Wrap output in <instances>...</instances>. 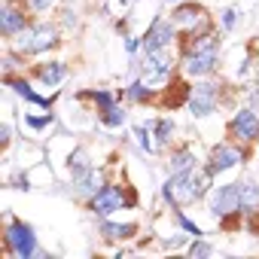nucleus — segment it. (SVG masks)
<instances>
[{"instance_id": "obj_1", "label": "nucleus", "mask_w": 259, "mask_h": 259, "mask_svg": "<svg viewBox=\"0 0 259 259\" xmlns=\"http://www.w3.org/2000/svg\"><path fill=\"white\" fill-rule=\"evenodd\" d=\"M220 34H204L195 40H177V58L180 70L189 79H207L220 67Z\"/></svg>"}, {"instance_id": "obj_2", "label": "nucleus", "mask_w": 259, "mask_h": 259, "mask_svg": "<svg viewBox=\"0 0 259 259\" xmlns=\"http://www.w3.org/2000/svg\"><path fill=\"white\" fill-rule=\"evenodd\" d=\"M210 180H213V174L207 168H192V171H183V174H171L162 186V198H165V204H171V210L198 204L213 189Z\"/></svg>"}, {"instance_id": "obj_3", "label": "nucleus", "mask_w": 259, "mask_h": 259, "mask_svg": "<svg viewBox=\"0 0 259 259\" xmlns=\"http://www.w3.org/2000/svg\"><path fill=\"white\" fill-rule=\"evenodd\" d=\"M207 213L220 223V229L235 232L244 229V213H241V192L238 183H223L207 192Z\"/></svg>"}, {"instance_id": "obj_4", "label": "nucleus", "mask_w": 259, "mask_h": 259, "mask_svg": "<svg viewBox=\"0 0 259 259\" xmlns=\"http://www.w3.org/2000/svg\"><path fill=\"white\" fill-rule=\"evenodd\" d=\"M171 19L180 31V40H195V37H204V34H213L217 25H213V16L195 4V0H183L171 10Z\"/></svg>"}, {"instance_id": "obj_5", "label": "nucleus", "mask_w": 259, "mask_h": 259, "mask_svg": "<svg viewBox=\"0 0 259 259\" xmlns=\"http://www.w3.org/2000/svg\"><path fill=\"white\" fill-rule=\"evenodd\" d=\"M122 207H138V192L132 186H122V183H104L89 198V210L95 217H110Z\"/></svg>"}, {"instance_id": "obj_6", "label": "nucleus", "mask_w": 259, "mask_h": 259, "mask_svg": "<svg viewBox=\"0 0 259 259\" xmlns=\"http://www.w3.org/2000/svg\"><path fill=\"white\" fill-rule=\"evenodd\" d=\"M61 40H58V28L55 25H49V22H31L22 34H16L13 37V49L19 52V55H40V52H46V49H55Z\"/></svg>"}, {"instance_id": "obj_7", "label": "nucleus", "mask_w": 259, "mask_h": 259, "mask_svg": "<svg viewBox=\"0 0 259 259\" xmlns=\"http://www.w3.org/2000/svg\"><path fill=\"white\" fill-rule=\"evenodd\" d=\"M4 250L10 256H19V259H31L37 253V232L31 223L19 220V217H7V226H4Z\"/></svg>"}, {"instance_id": "obj_8", "label": "nucleus", "mask_w": 259, "mask_h": 259, "mask_svg": "<svg viewBox=\"0 0 259 259\" xmlns=\"http://www.w3.org/2000/svg\"><path fill=\"white\" fill-rule=\"evenodd\" d=\"M223 95H226L223 82H217V79H210V76L192 82V95H189V101H186L189 116H192V119H204V116L217 113L220 104H223Z\"/></svg>"}, {"instance_id": "obj_9", "label": "nucleus", "mask_w": 259, "mask_h": 259, "mask_svg": "<svg viewBox=\"0 0 259 259\" xmlns=\"http://www.w3.org/2000/svg\"><path fill=\"white\" fill-rule=\"evenodd\" d=\"M226 138L241 144V147H253L259 144V107L244 104L232 113L229 125H226Z\"/></svg>"}, {"instance_id": "obj_10", "label": "nucleus", "mask_w": 259, "mask_h": 259, "mask_svg": "<svg viewBox=\"0 0 259 259\" xmlns=\"http://www.w3.org/2000/svg\"><path fill=\"white\" fill-rule=\"evenodd\" d=\"M177 64H180V58H174L171 49H162V52H144V55L135 61L138 76H141L144 82H150V85L165 82L168 76H174V67H177Z\"/></svg>"}, {"instance_id": "obj_11", "label": "nucleus", "mask_w": 259, "mask_h": 259, "mask_svg": "<svg viewBox=\"0 0 259 259\" xmlns=\"http://www.w3.org/2000/svg\"><path fill=\"white\" fill-rule=\"evenodd\" d=\"M177 40H180V31H177V25H174L171 16H156L153 25L147 28V34L141 37L144 52H162V49H171V46H177Z\"/></svg>"}, {"instance_id": "obj_12", "label": "nucleus", "mask_w": 259, "mask_h": 259, "mask_svg": "<svg viewBox=\"0 0 259 259\" xmlns=\"http://www.w3.org/2000/svg\"><path fill=\"white\" fill-rule=\"evenodd\" d=\"M247 156H250V147H241V144H235V141H223V144H217V147L210 150L204 168L217 177V174L232 171V168H238L241 162H247Z\"/></svg>"}, {"instance_id": "obj_13", "label": "nucleus", "mask_w": 259, "mask_h": 259, "mask_svg": "<svg viewBox=\"0 0 259 259\" xmlns=\"http://www.w3.org/2000/svg\"><path fill=\"white\" fill-rule=\"evenodd\" d=\"M31 22H34V16L19 4V0H7V4L0 7V34H4L7 40H13L16 34H22Z\"/></svg>"}, {"instance_id": "obj_14", "label": "nucleus", "mask_w": 259, "mask_h": 259, "mask_svg": "<svg viewBox=\"0 0 259 259\" xmlns=\"http://www.w3.org/2000/svg\"><path fill=\"white\" fill-rule=\"evenodd\" d=\"M238 192H241L244 229H250V232H259V186H256V180H250V177L238 180Z\"/></svg>"}, {"instance_id": "obj_15", "label": "nucleus", "mask_w": 259, "mask_h": 259, "mask_svg": "<svg viewBox=\"0 0 259 259\" xmlns=\"http://www.w3.org/2000/svg\"><path fill=\"white\" fill-rule=\"evenodd\" d=\"M34 79L40 82V85H46V89H55L64 76H67V64L64 61H40V64H34Z\"/></svg>"}, {"instance_id": "obj_16", "label": "nucleus", "mask_w": 259, "mask_h": 259, "mask_svg": "<svg viewBox=\"0 0 259 259\" xmlns=\"http://www.w3.org/2000/svg\"><path fill=\"white\" fill-rule=\"evenodd\" d=\"M4 82H7V85H10V89L19 95V98H25L28 104H37V107H43V110H49V107H52V98H43V95H37L25 76H16V73H4Z\"/></svg>"}, {"instance_id": "obj_17", "label": "nucleus", "mask_w": 259, "mask_h": 259, "mask_svg": "<svg viewBox=\"0 0 259 259\" xmlns=\"http://www.w3.org/2000/svg\"><path fill=\"white\" fill-rule=\"evenodd\" d=\"M192 168H198V156L189 144L174 147L168 153V174H183V171H192Z\"/></svg>"}, {"instance_id": "obj_18", "label": "nucleus", "mask_w": 259, "mask_h": 259, "mask_svg": "<svg viewBox=\"0 0 259 259\" xmlns=\"http://www.w3.org/2000/svg\"><path fill=\"white\" fill-rule=\"evenodd\" d=\"M138 232H141L138 223H110V220H104V217H101V223H98V235H101L104 241H128V238H135Z\"/></svg>"}, {"instance_id": "obj_19", "label": "nucleus", "mask_w": 259, "mask_h": 259, "mask_svg": "<svg viewBox=\"0 0 259 259\" xmlns=\"http://www.w3.org/2000/svg\"><path fill=\"white\" fill-rule=\"evenodd\" d=\"M89 171H95L92 153H89L85 147H76V150L67 156V174H70V180H79V177H85Z\"/></svg>"}, {"instance_id": "obj_20", "label": "nucleus", "mask_w": 259, "mask_h": 259, "mask_svg": "<svg viewBox=\"0 0 259 259\" xmlns=\"http://www.w3.org/2000/svg\"><path fill=\"white\" fill-rule=\"evenodd\" d=\"M104 183H107V180H104V171H101V168L89 171V174H85V177H79V180H70L73 192H76V195H82V198H92Z\"/></svg>"}, {"instance_id": "obj_21", "label": "nucleus", "mask_w": 259, "mask_h": 259, "mask_svg": "<svg viewBox=\"0 0 259 259\" xmlns=\"http://www.w3.org/2000/svg\"><path fill=\"white\" fill-rule=\"evenodd\" d=\"M150 125H153L156 147H159V150H168V147H171V141H174V132H177L174 119H171V116H159V119H153Z\"/></svg>"}, {"instance_id": "obj_22", "label": "nucleus", "mask_w": 259, "mask_h": 259, "mask_svg": "<svg viewBox=\"0 0 259 259\" xmlns=\"http://www.w3.org/2000/svg\"><path fill=\"white\" fill-rule=\"evenodd\" d=\"M122 98H125L128 104H153V101H156L150 82H144V79H135L128 89H122Z\"/></svg>"}, {"instance_id": "obj_23", "label": "nucleus", "mask_w": 259, "mask_h": 259, "mask_svg": "<svg viewBox=\"0 0 259 259\" xmlns=\"http://www.w3.org/2000/svg\"><path fill=\"white\" fill-rule=\"evenodd\" d=\"M98 122H101L104 128H122V125L128 122V113H125L122 104H113V107H107L104 113H98Z\"/></svg>"}, {"instance_id": "obj_24", "label": "nucleus", "mask_w": 259, "mask_h": 259, "mask_svg": "<svg viewBox=\"0 0 259 259\" xmlns=\"http://www.w3.org/2000/svg\"><path fill=\"white\" fill-rule=\"evenodd\" d=\"M150 128H153V125H138V128H135V138H138V147H141L144 153H156V150H159V147H156V144L150 141V138H153V132H150Z\"/></svg>"}, {"instance_id": "obj_25", "label": "nucleus", "mask_w": 259, "mask_h": 259, "mask_svg": "<svg viewBox=\"0 0 259 259\" xmlns=\"http://www.w3.org/2000/svg\"><path fill=\"white\" fill-rule=\"evenodd\" d=\"M19 4H22L31 16H46V13L55 7V0H19Z\"/></svg>"}, {"instance_id": "obj_26", "label": "nucleus", "mask_w": 259, "mask_h": 259, "mask_svg": "<svg viewBox=\"0 0 259 259\" xmlns=\"http://www.w3.org/2000/svg\"><path fill=\"white\" fill-rule=\"evenodd\" d=\"M52 119H55V116H52L49 110H46L43 116H31V113H25V125H28V128H34V132H43V128H49V125H52Z\"/></svg>"}, {"instance_id": "obj_27", "label": "nucleus", "mask_w": 259, "mask_h": 259, "mask_svg": "<svg viewBox=\"0 0 259 259\" xmlns=\"http://www.w3.org/2000/svg\"><path fill=\"white\" fill-rule=\"evenodd\" d=\"M238 19H241V16H238V10H232V7H229V10H223V13H220V28L229 34V31H235V28H238Z\"/></svg>"}, {"instance_id": "obj_28", "label": "nucleus", "mask_w": 259, "mask_h": 259, "mask_svg": "<svg viewBox=\"0 0 259 259\" xmlns=\"http://www.w3.org/2000/svg\"><path fill=\"white\" fill-rule=\"evenodd\" d=\"M189 256H213V244H207V241H201V238H195L192 244H189Z\"/></svg>"}, {"instance_id": "obj_29", "label": "nucleus", "mask_w": 259, "mask_h": 259, "mask_svg": "<svg viewBox=\"0 0 259 259\" xmlns=\"http://www.w3.org/2000/svg\"><path fill=\"white\" fill-rule=\"evenodd\" d=\"M10 183H13V189H31V180H28V174H16Z\"/></svg>"}, {"instance_id": "obj_30", "label": "nucleus", "mask_w": 259, "mask_h": 259, "mask_svg": "<svg viewBox=\"0 0 259 259\" xmlns=\"http://www.w3.org/2000/svg\"><path fill=\"white\" fill-rule=\"evenodd\" d=\"M125 49H128V52H138V49H144V43H141L138 37H128V40H125Z\"/></svg>"}, {"instance_id": "obj_31", "label": "nucleus", "mask_w": 259, "mask_h": 259, "mask_svg": "<svg viewBox=\"0 0 259 259\" xmlns=\"http://www.w3.org/2000/svg\"><path fill=\"white\" fill-rule=\"evenodd\" d=\"M168 4H171V0H168ZM174 4H183V0H174Z\"/></svg>"}]
</instances>
